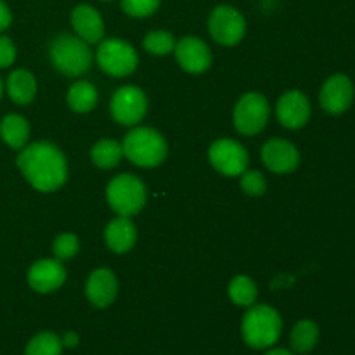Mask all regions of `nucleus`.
I'll return each instance as SVG.
<instances>
[{"mask_svg": "<svg viewBox=\"0 0 355 355\" xmlns=\"http://www.w3.org/2000/svg\"><path fill=\"white\" fill-rule=\"evenodd\" d=\"M17 166L24 179L37 191L52 193L68 179V163L58 146L51 142H35L17 156Z\"/></svg>", "mask_w": 355, "mask_h": 355, "instance_id": "obj_1", "label": "nucleus"}, {"mask_svg": "<svg viewBox=\"0 0 355 355\" xmlns=\"http://www.w3.org/2000/svg\"><path fill=\"white\" fill-rule=\"evenodd\" d=\"M281 331H283L281 315L269 305H252V309L243 318V340L252 349H270L279 340Z\"/></svg>", "mask_w": 355, "mask_h": 355, "instance_id": "obj_2", "label": "nucleus"}, {"mask_svg": "<svg viewBox=\"0 0 355 355\" xmlns=\"http://www.w3.org/2000/svg\"><path fill=\"white\" fill-rule=\"evenodd\" d=\"M123 155L137 166L153 168L165 162L166 142L158 130L149 127L134 128L123 141Z\"/></svg>", "mask_w": 355, "mask_h": 355, "instance_id": "obj_3", "label": "nucleus"}, {"mask_svg": "<svg viewBox=\"0 0 355 355\" xmlns=\"http://www.w3.org/2000/svg\"><path fill=\"white\" fill-rule=\"evenodd\" d=\"M52 66L66 76H80L89 71L92 52L87 42L73 35H59L51 45Z\"/></svg>", "mask_w": 355, "mask_h": 355, "instance_id": "obj_4", "label": "nucleus"}, {"mask_svg": "<svg viewBox=\"0 0 355 355\" xmlns=\"http://www.w3.org/2000/svg\"><path fill=\"white\" fill-rule=\"evenodd\" d=\"M146 186L130 173L116 175L106 189V198L110 207L120 217H130L139 214L146 205Z\"/></svg>", "mask_w": 355, "mask_h": 355, "instance_id": "obj_5", "label": "nucleus"}, {"mask_svg": "<svg viewBox=\"0 0 355 355\" xmlns=\"http://www.w3.org/2000/svg\"><path fill=\"white\" fill-rule=\"evenodd\" d=\"M97 62L101 69L113 76H128L135 71L139 55L130 44L118 38H107L97 49Z\"/></svg>", "mask_w": 355, "mask_h": 355, "instance_id": "obj_6", "label": "nucleus"}, {"mask_svg": "<svg viewBox=\"0 0 355 355\" xmlns=\"http://www.w3.org/2000/svg\"><path fill=\"white\" fill-rule=\"evenodd\" d=\"M211 38L222 45H236L243 40L246 31L245 16L236 7L218 6L211 10L208 19Z\"/></svg>", "mask_w": 355, "mask_h": 355, "instance_id": "obj_7", "label": "nucleus"}, {"mask_svg": "<svg viewBox=\"0 0 355 355\" xmlns=\"http://www.w3.org/2000/svg\"><path fill=\"white\" fill-rule=\"evenodd\" d=\"M269 103L259 92H250L239 99L234 107V125L243 135H255L269 121Z\"/></svg>", "mask_w": 355, "mask_h": 355, "instance_id": "obj_8", "label": "nucleus"}, {"mask_svg": "<svg viewBox=\"0 0 355 355\" xmlns=\"http://www.w3.org/2000/svg\"><path fill=\"white\" fill-rule=\"evenodd\" d=\"M148 111V99L139 87L127 85L116 90L111 99V114L121 125H135Z\"/></svg>", "mask_w": 355, "mask_h": 355, "instance_id": "obj_9", "label": "nucleus"}, {"mask_svg": "<svg viewBox=\"0 0 355 355\" xmlns=\"http://www.w3.org/2000/svg\"><path fill=\"white\" fill-rule=\"evenodd\" d=\"M208 156H210V162L215 170L229 177H238L246 172L250 159L246 149L232 139L215 141L208 151Z\"/></svg>", "mask_w": 355, "mask_h": 355, "instance_id": "obj_10", "label": "nucleus"}, {"mask_svg": "<svg viewBox=\"0 0 355 355\" xmlns=\"http://www.w3.org/2000/svg\"><path fill=\"white\" fill-rule=\"evenodd\" d=\"M355 89L352 80L347 75H333L322 85L319 101L326 113L342 114L352 106Z\"/></svg>", "mask_w": 355, "mask_h": 355, "instance_id": "obj_11", "label": "nucleus"}, {"mask_svg": "<svg viewBox=\"0 0 355 355\" xmlns=\"http://www.w3.org/2000/svg\"><path fill=\"white\" fill-rule=\"evenodd\" d=\"M277 120L284 128L297 130L311 118V101L300 90H288L277 101Z\"/></svg>", "mask_w": 355, "mask_h": 355, "instance_id": "obj_12", "label": "nucleus"}, {"mask_svg": "<svg viewBox=\"0 0 355 355\" xmlns=\"http://www.w3.org/2000/svg\"><path fill=\"white\" fill-rule=\"evenodd\" d=\"M66 281V269L61 260L42 259L28 270V283L38 293H52Z\"/></svg>", "mask_w": 355, "mask_h": 355, "instance_id": "obj_13", "label": "nucleus"}, {"mask_svg": "<svg viewBox=\"0 0 355 355\" xmlns=\"http://www.w3.org/2000/svg\"><path fill=\"white\" fill-rule=\"evenodd\" d=\"M173 52H175L179 64L189 73H203L211 64L210 49L198 37L180 38L175 44Z\"/></svg>", "mask_w": 355, "mask_h": 355, "instance_id": "obj_14", "label": "nucleus"}, {"mask_svg": "<svg viewBox=\"0 0 355 355\" xmlns=\"http://www.w3.org/2000/svg\"><path fill=\"white\" fill-rule=\"evenodd\" d=\"M262 159L276 173H290L300 165V153L284 139H272L262 149Z\"/></svg>", "mask_w": 355, "mask_h": 355, "instance_id": "obj_15", "label": "nucleus"}, {"mask_svg": "<svg viewBox=\"0 0 355 355\" xmlns=\"http://www.w3.org/2000/svg\"><path fill=\"white\" fill-rule=\"evenodd\" d=\"M87 298L97 309L110 307L118 293V281L110 269H97L89 276L85 288Z\"/></svg>", "mask_w": 355, "mask_h": 355, "instance_id": "obj_16", "label": "nucleus"}, {"mask_svg": "<svg viewBox=\"0 0 355 355\" xmlns=\"http://www.w3.org/2000/svg\"><path fill=\"white\" fill-rule=\"evenodd\" d=\"M71 24L76 35L87 44H97L104 37L103 17L89 3H80L73 9Z\"/></svg>", "mask_w": 355, "mask_h": 355, "instance_id": "obj_17", "label": "nucleus"}, {"mask_svg": "<svg viewBox=\"0 0 355 355\" xmlns=\"http://www.w3.org/2000/svg\"><path fill=\"white\" fill-rule=\"evenodd\" d=\"M104 241L111 252L127 253L137 241V229L134 222L128 217H118L111 220L104 231Z\"/></svg>", "mask_w": 355, "mask_h": 355, "instance_id": "obj_18", "label": "nucleus"}, {"mask_svg": "<svg viewBox=\"0 0 355 355\" xmlns=\"http://www.w3.org/2000/svg\"><path fill=\"white\" fill-rule=\"evenodd\" d=\"M7 94L16 104H30L37 94V80L26 69H16L7 78Z\"/></svg>", "mask_w": 355, "mask_h": 355, "instance_id": "obj_19", "label": "nucleus"}, {"mask_svg": "<svg viewBox=\"0 0 355 355\" xmlns=\"http://www.w3.org/2000/svg\"><path fill=\"white\" fill-rule=\"evenodd\" d=\"M0 135L12 149H23L30 137V125L21 114H7L0 123Z\"/></svg>", "mask_w": 355, "mask_h": 355, "instance_id": "obj_20", "label": "nucleus"}, {"mask_svg": "<svg viewBox=\"0 0 355 355\" xmlns=\"http://www.w3.org/2000/svg\"><path fill=\"white\" fill-rule=\"evenodd\" d=\"M291 349L297 354H309L319 342V328L314 321H298L291 329Z\"/></svg>", "mask_w": 355, "mask_h": 355, "instance_id": "obj_21", "label": "nucleus"}, {"mask_svg": "<svg viewBox=\"0 0 355 355\" xmlns=\"http://www.w3.org/2000/svg\"><path fill=\"white\" fill-rule=\"evenodd\" d=\"M97 103V90L89 82L73 83L68 90V104L76 113H89Z\"/></svg>", "mask_w": 355, "mask_h": 355, "instance_id": "obj_22", "label": "nucleus"}, {"mask_svg": "<svg viewBox=\"0 0 355 355\" xmlns=\"http://www.w3.org/2000/svg\"><path fill=\"white\" fill-rule=\"evenodd\" d=\"M121 156H123V148L120 142L111 141V139L99 141L90 151V158L99 168H113L120 163Z\"/></svg>", "mask_w": 355, "mask_h": 355, "instance_id": "obj_23", "label": "nucleus"}, {"mask_svg": "<svg viewBox=\"0 0 355 355\" xmlns=\"http://www.w3.org/2000/svg\"><path fill=\"white\" fill-rule=\"evenodd\" d=\"M259 297V290H257L255 281L250 279L248 276H236L229 284V298L234 302L236 305L241 307H252Z\"/></svg>", "mask_w": 355, "mask_h": 355, "instance_id": "obj_24", "label": "nucleus"}, {"mask_svg": "<svg viewBox=\"0 0 355 355\" xmlns=\"http://www.w3.org/2000/svg\"><path fill=\"white\" fill-rule=\"evenodd\" d=\"M62 342L55 333L44 331L30 340L24 355H61Z\"/></svg>", "mask_w": 355, "mask_h": 355, "instance_id": "obj_25", "label": "nucleus"}, {"mask_svg": "<svg viewBox=\"0 0 355 355\" xmlns=\"http://www.w3.org/2000/svg\"><path fill=\"white\" fill-rule=\"evenodd\" d=\"M144 49L155 55H166L175 49V38L168 31H151L144 38Z\"/></svg>", "mask_w": 355, "mask_h": 355, "instance_id": "obj_26", "label": "nucleus"}, {"mask_svg": "<svg viewBox=\"0 0 355 355\" xmlns=\"http://www.w3.org/2000/svg\"><path fill=\"white\" fill-rule=\"evenodd\" d=\"M80 248V241L75 234L71 232H64V234L58 236L52 245V252H54L55 259L58 260H69L78 253Z\"/></svg>", "mask_w": 355, "mask_h": 355, "instance_id": "obj_27", "label": "nucleus"}, {"mask_svg": "<svg viewBox=\"0 0 355 355\" xmlns=\"http://www.w3.org/2000/svg\"><path fill=\"white\" fill-rule=\"evenodd\" d=\"M162 0H121V9L132 17H148L158 10Z\"/></svg>", "mask_w": 355, "mask_h": 355, "instance_id": "obj_28", "label": "nucleus"}, {"mask_svg": "<svg viewBox=\"0 0 355 355\" xmlns=\"http://www.w3.org/2000/svg\"><path fill=\"white\" fill-rule=\"evenodd\" d=\"M241 189L250 196H262L267 189L266 177L260 172H243Z\"/></svg>", "mask_w": 355, "mask_h": 355, "instance_id": "obj_29", "label": "nucleus"}, {"mask_svg": "<svg viewBox=\"0 0 355 355\" xmlns=\"http://www.w3.org/2000/svg\"><path fill=\"white\" fill-rule=\"evenodd\" d=\"M16 61V47L9 37H0V68H9Z\"/></svg>", "mask_w": 355, "mask_h": 355, "instance_id": "obj_30", "label": "nucleus"}, {"mask_svg": "<svg viewBox=\"0 0 355 355\" xmlns=\"http://www.w3.org/2000/svg\"><path fill=\"white\" fill-rule=\"evenodd\" d=\"M12 23V14H10V9L7 7V3L3 0H0V31L7 30Z\"/></svg>", "mask_w": 355, "mask_h": 355, "instance_id": "obj_31", "label": "nucleus"}, {"mask_svg": "<svg viewBox=\"0 0 355 355\" xmlns=\"http://www.w3.org/2000/svg\"><path fill=\"white\" fill-rule=\"evenodd\" d=\"M61 342H62V347H66V349H73V347L78 345V335H76L75 331H69L62 336Z\"/></svg>", "mask_w": 355, "mask_h": 355, "instance_id": "obj_32", "label": "nucleus"}, {"mask_svg": "<svg viewBox=\"0 0 355 355\" xmlns=\"http://www.w3.org/2000/svg\"><path fill=\"white\" fill-rule=\"evenodd\" d=\"M266 355H293V354L286 349H274V350H269Z\"/></svg>", "mask_w": 355, "mask_h": 355, "instance_id": "obj_33", "label": "nucleus"}, {"mask_svg": "<svg viewBox=\"0 0 355 355\" xmlns=\"http://www.w3.org/2000/svg\"><path fill=\"white\" fill-rule=\"evenodd\" d=\"M2 90H3V87H2V80H0V97H2Z\"/></svg>", "mask_w": 355, "mask_h": 355, "instance_id": "obj_34", "label": "nucleus"}]
</instances>
